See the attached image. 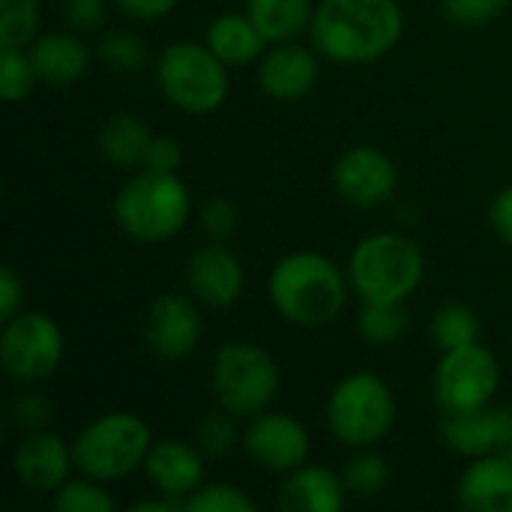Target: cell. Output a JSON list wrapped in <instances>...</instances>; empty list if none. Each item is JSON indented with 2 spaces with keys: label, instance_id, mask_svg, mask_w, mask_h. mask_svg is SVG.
Returning a JSON list of instances; mask_svg holds the SVG:
<instances>
[{
  "label": "cell",
  "instance_id": "obj_23",
  "mask_svg": "<svg viewBox=\"0 0 512 512\" xmlns=\"http://www.w3.org/2000/svg\"><path fill=\"white\" fill-rule=\"evenodd\" d=\"M150 129L135 114H111L99 129V150L111 165L135 168L144 165V153L150 144Z\"/></svg>",
  "mask_w": 512,
  "mask_h": 512
},
{
  "label": "cell",
  "instance_id": "obj_7",
  "mask_svg": "<svg viewBox=\"0 0 512 512\" xmlns=\"http://www.w3.org/2000/svg\"><path fill=\"white\" fill-rule=\"evenodd\" d=\"M396 423V399L384 378L354 372L342 378L327 399V426L348 447H375Z\"/></svg>",
  "mask_w": 512,
  "mask_h": 512
},
{
  "label": "cell",
  "instance_id": "obj_15",
  "mask_svg": "<svg viewBox=\"0 0 512 512\" xmlns=\"http://www.w3.org/2000/svg\"><path fill=\"white\" fill-rule=\"evenodd\" d=\"M441 435L450 450L468 459L504 453L512 444V411L489 405L474 411H444Z\"/></svg>",
  "mask_w": 512,
  "mask_h": 512
},
{
  "label": "cell",
  "instance_id": "obj_11",
  "mask_svg": "<svg viewBox=\"0 0 512 512\" xmlns=\"http://www.w3.org/2000/svg\"><path fill=\"white\" fill-rule=\"evenodd\" d=\"M243 447L258 468L270 474H291L309 462L312 438L297 417L261 411L243 432Z\"/></svg>",
  "mask_w": 512,
  "mask_h": 512
},
{
  "label": "cell",
  "instance_id": "obj_31",
  "mask_svg": "<svg viewBox=\"0 0 512 512\" xmlns=\"http://www.w3.org/2000/svg\"><path fill=\"white\" fill-rule=\"evenodd\" d=\"M99 60L111 72H138L147 63V45L129 30H111L99 42Z\"/></svg>",
  "mask_w": 512,
  "mask_h": 512
},
{
  "label": "cell",
  "instance_id": "obj_17",
  "mask_svg": "<svg viewBox=\"0 0 512 512\" xmlns=\"http://www.w3.org/2000/svg\"><path fill=\"white\" fill-rule=\"evenodd\" d=\"M144 474L156 486L159 495L186 501L195 489H201L204 459L198 447L177 441V438H165L150 447L144 459Z\"/></svg>",
  "mask_w": 512,
  "mask_h": 512
},
{
  "label": "cell",
  "instance_id": "obj_1",
  "mask_svg": "<svg viewBox=\"0 0 512 512\" xmlns=\"http://www.w3.org/2000/svg\"><path fill=\"white\" fill-rule=\"evenodd\" d=\"M405 30V15L396 0H321L312 15L315 48L345 66L375 63Z\"/></svg>",
  "mask_w": 512,
  "mask_h": 512
},
{
  "label": "cell",
  "instance_id": "obj_2",
  "mask_svg": "<svg viewBox=\"0 0 512 512\" xmlns=\"http://www.w3.org/2000/svg\"><path fill=\"white\" fill-rule=\"evenodd\" d=\"M348 276L321 252H291L270 273L276 312L297 327H324L348 300Z\"/></svg>",
  "mask_w": 512,
  "mask_h": 512
},
{
  "label": "cell",
  "instance_id": "obj_14",
  "mask_svg": "<svg viewBox=\"0 0 512 512\" xmlns=\"http://www.w3.org/2000/svg\"><path fill=\"white\" fill-rule=\"evenodd\" d=\"M72 465V447L48 429L27 432L12 453V471L30 492H57L69 480Z\"/></svg>",
  "mask_w": 512,
  "mask_h": 512
},
{
  "label": "cell",
  "instance_id": "obj_10",
  "mask_svg": "<svg viewBox=\"0 0 512 512\" xmlns=\"http://www.w3.org/2000/svg\"><path fill=\"white\" fill-rule=\"evenodd\" d=\"M501 387V363L480 342L444 351L435 369V399L444 411L486 408Z\"/></svg>",
  "mask_w": 512,
  "mask_h": 512
},
{
  "label": "cell",
  "instance_id": "obj_3",
  "mask_svg": "<svg viewBox=\"0 0 512 512\" xmlns=\"http://www.w3.org/2000/svg\"><path fill=\"white\" fill-rule=\"evenodd\" d=\"M192 216L189 186L177 174L141 171L114 195V219L138 243H165L177 237Z\"/></svg>",
  "mask_w": 512,
  "mask_h": 512
},
{
  "label": "cell",
  "instance_id": "obj_19",
  "mask_svg": "<svg viewBox=\"0 0 512 512\" xmlns=\"http://www.w3.org/2000/svg\"><path fill=\"white\" fill-rule=\"evenodd\" d=\"M459 501L471 512H512V459L477 456L459 480Z\"/></svg>",
  "mask_w": 512,
  "mask_h": 512
},
{
  "label": "cell",
  "instance_id": "obj_34",
  "mask_svg": "<svg viewBox=\"0 0 512 512\" xmlns=\"http://www.w3.org/2000/svg\"><path fill=\"white\" fill-rule=\"evenodd\" d=\"M9 426H15L18 432H36L45 429V423L51 420V402L42 393H18L6 411Z\"/></svg>",
  "mask_w": 512,
  "mask_h": 512
},
{
  "label": "cell",
  "instance_id": "obj_37",
  "mask_svg": "<svg viewBox=\"0 0 512 512\" xmlns=\"http://www.w3.org/2000/svg\"><path fill=\"white\" fill-rule=\"evenodd\" d=\"M183 165V147L168 138V135H153L144 153V165L147 171H159V174H177Z\"/></svg>",
  "mask_w": 512,
  "mask_h": 512
},
{
  "label": "cell",
  "instance_id": "obj_22",
  "mask_svg": "<svg viewBox=\"0 0 512 512\" xmlns=\"http://www.w3.org/2000/svg\"><path fill=\"white\" fill-rule=\"evenodd\" d=\"M204 42L210 45V51L222 63H228V66H249V63H255L261 57L267 39L258 30V24L249 18V12L246 15L225 12V15H219V18H213L207 24V39Z\"/></svg>",
  "mask_w": 512,
  "mask_h": 512
},
{
  "label": "cell",
  "instance_id": "obj_42",
  "mask_svg": "<svg viewBox=\"0 0 512 512\" xmlns=\"http://www.w3.org/2000/svg\"><path fill=\"white\" fill-rule=\"evenodd\" d=\"M504 456H507V459H512V444L507 447V450H504Z\"/></svg>",
  "mask_w": 512,
  "mask_h": 512
},
{
  "label": "cell",
  "instance_id": "obj_38",
  "mask_svg": "<svg viewBox=\"0 0 512 512\" xmlns=\"http://www.w3.org/2000/svg\"><path fill=\"white\" fill-rule=\"evenodd\" d=\"M63 15L75 30H96L105 21V0H63Z\"/></svg>",
  "mask_w": 512,
  "mask_h": 512
},
{
  "label": "cell",
  "instance_id": "obj_20",
  "mask_svg": "<svg viewBox=\"0 0 512 512\" xmlns=\"http://www.w3.org/2000/svg\"><path fill=\"white\" fill-rule=\"evenodd\" d=\"M345 480L321 465H300L285 474L279 507L291 512H339L345 507Z\"/></svg>",
  "mask_w": 512,
  "mask_h": 512
},
{
  "label": "cell",
  "instance_id": "obj_39",
  "mask_svg": "<svg viewBox=\"0 0 512 512\" xmlns=\"http://www.w3.org/2000/svg\"><path fill=\"white\" fill-rule=\"evenodd\" d=\"M21 303H24V282L18 279V273L12 267H3L0 270V315H3V321L15 318L21 312Z\"/></svg>",
  "mask_w": 512,
  "mask_h": 512
},
{
  "label": "cell",
  "instance_id": "obj_26",
  "mask_svg": "<svg viewBox=\"0 0 512 512\" xmlns=\"http://www.w3.org/2000/svg\"><path fill=\"white\" fill-rule=\"evenodd\" d=\"M432 336L441 345V351H453V348L471 345L480 336L477 315L468 306H462V303H444L435 312V318H432Z\"/></svg>",
  "mask_w": 512,
  "mask_h": 512
},
{
  "label": "cell",
  "instance_id": "obj_9",
  "mask_svg": "<svg viewBox=\"0 0 512 512\" xmlns=\"http://www.w3.org/2000/svg\"><path fill=\"white\" fill-rule=\"evenodd\" d=\"M0 360L6 375L21 384L45 381L63 360V330L42 312H18L3 321Z\"/></svg>",
  "mask_w": 512,
  "mask_h": 512
},
{
  "label": "cell",
  "instance_id": "obj_40",
  "mask_svg": "<svg viewBox=\"0 0 512 512\" xmlns=\"http://www.w3.org/2000/svg\"><path fill=\"white\" fill-rule=\"evenodd\" d=\"M111 3L135 21H156V18H165L168 12H174V6L180 0H111Z\"/></svg>",
  "mask_w": 512,
  "mask_h": 512
},
{
  "label": "cell",
  "instance_id": "obj_12",
  "mask_svg": "<svg viewBox=\"0 0 512 512\" xmlns=\"http://www.w3.org/2000/svg\"><path fill=\"white\" fill-rule=\"evenodd\" d=\"M333 183L348 204L372 210L393 198L399 186V171L384 150L360 144L339 156L333 168Z\"/></svg>",
  "mask_w": 512,
  "mask_h": 512
},
{
  "label": "cell",
  "instance_id": "obj_6",
  "mask_svg": "<svg viewBox=\"0 0 512 512\" xmlns=\"http://www.w3.org/2000/svg\"><path fill=\"white\" fill-rule=\"evenodd\" d=\"M156 81L162 96L186 114H210L228 96V63L210 45L174 42L156 60Z\"/></svg>",
  "mask_w": 512,
  "mask_h": 512
},
{
  "label": "cell",
  "instance_id": "obj_21",
  "mask_svg": "<svg viewBox=\"0 0 512 512\" xmlns=\"http://www.w3.org/2000/svg\"><path fill=\"white\" fill-rule=\"evenodd\" d=\"M33 66L39 81L51 84V87H69L78 84L87 69H90V51L87 45L72 36V33H45L33 39L30 48Z\"/></svg>",
  "mask_w": 512,
  "mask_h": 512
},
{
  "label": "cell",
  "instance_id": "obj_32",
  "mask_svg": "<svg viewBox=\"0 0 512 512\" xmlns=\"http://www.w3.org/2000/svg\"><path fill=\"white\" fill-rule=\"evenodd\" d=\"M189 512H255V501L231 483H210L186 498Z\"/></svg>",
  "mask_w": 512,
  "mask_h": 512
},
{
  "label": "cell",
  "instance_id": "obj_33",
  "mask_svg": "<svg viewBox=\"0 0 512 512\" xmlns=\"http://www.w3.org/2000/svg\"><path fill=\"white\" fill-rule=\"evenodd\" d=\"M198 450L207 453V456H225L234 450L237 444V423H234V414H207L201 423H198Z\"/></svg>",
  "mask_w": 512,
  "mask_h": 512
},
{
  "label": "cell",
  "instance_id": "obj_4",
  "mask_svg": "<svg viewBox=\"0 0 512 512\" xmlns=\"http://www.w3.org/2000/svg\"><path fill=\"white\" fill-rule=\"evenodd\" d=\"M423 249L396 231L363 237L348 258V282L363 300H408L423 282Z\"/></svg>",
  "mask_w": 512,
  "mask_h": 512
},
{
  "label": "cell",
  "instance_id": "obj_36",
  "mask_svg": "<svg viewBox=\"0 0 512 512\" xmlns=\"http://www.w3.org/2000/svg\"><path fill=\"white\" fill-rule=\"evenodd\" d=\"M237 222H240V213H237L234 201H228V198H210L201 207V231L216 243H225L228 237H234Z\"/></svg>",
  "mask_w": 512,
  "mask_h": 512
},
{
  "label": "cell",
  "instance_id": "obj_41",
  "mask_svg": "<svg viewBox=\"0 0 512 512\" xmlns=\"http://www.w3.org/2000/svg\"><path fill=\"white\" fill-rule=\"evenodd\" d=\"M492 228L507 246H512V186L498 192L492 201Z\"/></svg>",
  "mask_w": 512,
  "mask_h": 512
},
{
  "label": "cell",
  "instance_id": "obj_13",
  "mask_svg": "<svg viewBox=\"0 0 512 512\" xmlns=\"http://www.w3.org/2000/svg\"><path fill=\"white\" fill-rule=\"evenodd\" d=\"M144 339L159 360L189 357L201 342V318L192 300L180 294H159L147 309Z\"/></svg>",
  "mask_w": 512,
  "mask_h": 512
},
{
  "label": "cell",
  "instance_id": "obj_30",
  "mask_svg": "<svg viewBox=\"0 0 512 512\" xmlns=\"http://www.w3.org/2000/svg\"><path fill=\"white\" fill-rule=\"evenodd\" d=\"M51 507L57 512H111L114 498L99 486V480H66L57 492Z\"/></svg>",
  "mask_w": 512,
  "mask_h": 512
},
{
  "label": "cell",
  "instance_id": "obj_25",
  "mask_svg": "<svg viewBox=\"0 0 512 512\" xmlns=\"http://www.w3.org/2000/svg\"><path fill=\"white\" fill-rule=\"evenodd\" d=\"M411 327V315L402 300H363L357 330L369 345H396Z\"/></svg>",
  "mask_w": 512,
  "mask_h": 512
},
{
  "label": "cell",
  "instance_id": "obj_18",
  "mask_svg": "<svg viewBox=\"0 0 512 512\" xmlns=\"http://www.w3.org/2000/svg\"><path fill=\"white\" fill-rule=\"evenodd\" d=\"M258 81L261 90L273 99H303L318 84V57L303 45L276 42V48L267 51L261 60Z\"/></svg>",
  "mask_w": 512,
  "mask_h": 512
},
{
  "label": "cell",
  "instance_id": "obj_5",
  "mask_svg": "<svg viewBox=\"0 0 512 512\" xmlns=\"http://www.w3.org/2000/svg\"><path fill=\"white\" fill-rule=\"evenodd\" d=\"M153 447L150 426L132 411H111L90 420L72 441L75 468L99 483L129 477L144 468Z\"/></svg>",
  "mask_w": 512,
  "mask_h": 512
},
{
  "label": "cell",
  "instance_id": "obj_24",
  "mask_svg": "<svg viewBox=\"0 0 512 512\" xmlns=\"http://www.w3.org/2000/svg\"><path fill=\"white\" fill-rule=\"evenodd\" d=\"M246 12L267 42H291L315 15L309 0H246Z\"/></svg>",
  "mask_w": 512,
  "mask_h": 512
},
{
  "label": "cell",
  "instance_id": "obj_16",
  "mask_svg": "<svg viewBox=\"0 0 512 512\" xmlns=\"http://www.w3.org/2000/svg\"><path fill=\"white\" fill-rule=\"evenodd\" d=\"M186 279H189L195 300L210 306V309L234 306L243 294V285H246V273H243L240 258L225 243H216V240L201 246L189 258Z\"/></svg>",
  "mask_w": 512,
  "mask_h": 512
},
{
  "label": "cell",
  "instance_id": "obj_29",
  "mask_svg": "<svg viewBox=\"0 0 512 512\" xmlns=\"http://www.w3.org/2000/svg\"><path fill=\"white\" fill-rule=\"evenodd\" d=\"M39 30V0H0V45L24 48Z\"/></svg>",
  "mask_w": 512,
  "mask_h": 512
},
{
  "label": "cell",
  "instance_id": "obj_35",
  "mask_svg": "<svg viewBox=\"0 0 512 512\" xmlns=\"http://www.w3.org/2000/svg\"><path fill=\"white\" fill-rule=\"evenodd\" d=\"M507 3L510 0H441V9L453 24L480 27V24H489L492 18H498L507 9Z\"/></svg>",
  "mask_w": 512,
  "mask_h": 512
},
{
  "label": "cell",
  "instance_id": "obj_28",
  "mask_svg": "<svg viewBox=\"0 0 512 512\" xmlns=\"http://www.w3.org/2000/svg\"><path fill=\"white\" fill-rule=\"evenodd\" d=\"M39 81L30 51L15 45H0V96L6 102L24 99Z\"/></svg>",
  "mask_w": 512,
  "mask_h": 512
},
{
  "label": "cell",
  "instance_id": "obj_27",
  "mask_svg": "<svg viewBox=\"0 0 512 512\" xmlns=\"http://www.w3.org/2000/svg\"><path fill=\"white\" fill-rule=\"evenodd\" d=\"M345 489L357 498H375L387 489L390 483V465L384 456L372 453L369 447H363L348 465H345Z\"/></svg>",
  "mask_w": 512,
  "mask_h": 512
},
{
  "label": "cell",
  "instance_id": "obj_8",
  "mask_svg": "<svg viewBox=\"0 0 512 512\" xmlns=\"http://www.w3.org/2000/svg\"><path fill=\"white\" fill-rule=\"evenodd\" d=\"M213 393L234 417L261 414L279 393V366L255 342H225L213 357Z\"/></svg>",
  "mask_w": 512,
  "mask_h": 512
}]
</instances>
